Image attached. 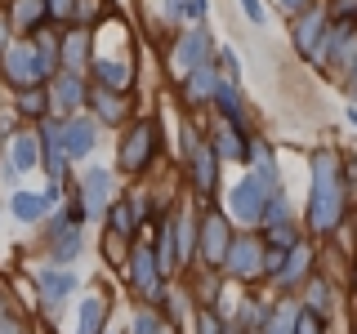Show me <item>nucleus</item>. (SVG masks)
Wrapping results in <instances>:
<instances>
[{
  "label": "nucleus",
  "instance_id": "f257e3e1",
  "mask_svg": "<svg viewBox=\"0 0 357 334\" xmlns=\"http://www.w3.org/2000/svg\"><path fill=\"white\" fill-rule=\"evenodd\" d=\"M312 228H335V218H340V178H335V161L331 156H321L317 161V183H312Z\"/></svg>",
  "mask_w": 357,
  "mask_h": 334
},
{
  "label": "nucleus",
  "instance_id": "f03ea898",
  "mask_svg": "<svg viewBox=\"0 0 357 334\" xmlns=\"http://www.w3.org/2000/svg\"><path fill=\"white\" fill-rule=\"evenodd\" d=\"M264 200H268V196H264V174H259V178H241L237 192H232V214L245 218V223H255V218L268 214Z\"/></svg>",
  "mask_w": 357,
  "mask_h": 334
},
{
  "label": "nucleus",
  "instance_id": "7ed1b4c3",
  "mask_svg": "<svg viewBox=\"0 0 357 334\" xmlns=\"http://www.w3.org/2000/svg\"><path fill=\"white\" fill-rule=\"evenodd\" d=\"M45 67H50V63H45L36 49H9L5 54V72L14 76L18 85H36L40 76H45Z\"/></svg>",
  "mask_w": 357,
  "mask_h": 334
},
{
  "label": "nucleus",
  "instance_id": "20e7f679",
  "mask_svg": "<svg viewBox=\"0 0 357 334\" xmlns=\"http://www.w3.org/2000/svg\"><path fill=\"white\" fill-rule=\"evenodd\" d=\"M201 232H206V259L210 263H223V259H228V223H223L219 214H210Z\"/></svg>",
  "mask_w": 357,
  "mask_h": 334
},
{
  "label": "nucleus",
  "instance_id": "39448f33",
  "mask_svg": "<svg viewBox=\"0 0 357 334\" xmlns=\"http://www.w3.org/2000/svg\"><path fill=\"white\" fill-rule=\"evenodd\" d=\"M89 148H94V125H89V120H72V125L63 129V152L67 156H85Z\"/></svg>",
  "mask_w": 357,
  "mask_h": 334
},
{
  "label": "nucleus",
  "instance_id": "423d86ee",
  "mask_svg": "<svg viewBox=\"0 0 357 334\" xmlns=\"http://www.w3.org/2000/svg\"><path fill=\"white\" fill-rule=\"evenodd\" d=\"M148 148H152V129H148V125H139V129H134L130 138H126V152H121V165H130V170H134V165H139L143 156H148Z\"/></svg>",
  "mask_w": 357,
  "mask_h": 334
},
{
  "label": "nucleus",
  "instance_id": "0eeeda50",
  "mask_svg": "<svg viewBox=\"0 0 357 334\" xmlns=\"http://www.w3.org/2000/svg\"><path fill=\"white\" fill-rule=\"evenodd\" d=\"M50 200H54V192H45V196L22 192V196H14V214H18L22 223H31V218H40L45 209H50Z\"/></svg>",
  "mask_w": 357,
  "mask_h": 334
},
{
  "label": "nucleus",
  "instance_id": "6e6552de",
  "mask_svg": "<svg viewBox=\"0 0 357 334\" xmlns=\"http://www.w3.org/2000/svg\"><path fill=\"white\" fill-rule=\"evenodd\" d=\"M206 49H210L206 31H192V36L178 45V67H188V72H192V67H201V54H206Z\"/></svg>",
  "mask_w": 357,
  "mask_h": 334
},
{
  "label": "nucleus",
  "instance_id": "1a4fd4ad",
  "mask_svg": "<svg viewBox=\"0 0 357 334\" xmlns=\"http://www.w3.org/2000/svg\"><path fill=\"white\" fill-rule=\"evenodd\" d=\"M85 196H89V209H103V205H107V196H112V178H107L103 170L85 174Z\"/></svg>",
  "mask_w": 357,
  "mask_h": 334
},
{
  "label": "nucleus",
  "instance_id": "9d476101",
  "mask_svg": "<svg viewBox=\"0 0 357 334\" xmlns=\"http://www.w3.org/2000/svg\"><path fill=\"white\" fill-rule=\"evenodd\" d=\"M321 31H326V22H321L317 14H312V18H304V27H299V49H304V54H312V58H317V49H321Z\"/></svg>",
  "mask_w": 357,
  "mask_h": 334
},
{
  "label": "nucleus",
  "instance_id": "9b49d317",
  "mask_svg": "<svg viewBox=\"0 0 357 334\" xmlns=\"http://www.w3.org/2000/svg\"><path fill=\"white\" fill-rule=\"evenodd\" d=\"M228 259H232V272H241V276H255V267H259V250H255L250 241H241L237 250L228 254Z\"/></svg>",
  "mask_w": 357,
  "mask_h": 334
},
{
  "label": "nucleus",
  "instance_id": "f8f14e48",
  "mask_svg": "<svg viewBox=\"0 0 357 334\" xmlns=\"http://www.w3.org/2000/svg\"><path fill=\"white\" fill-rule=\"evenodd\" d=\"M40 165V143L36 138H18L14 143V170H36Z\"/></svg>",
  "mask_w": 357,
  "mask_h": 334
},
{
  "label": "nucleus",
  "instance_id": "ddd939ff",
  "mask_svg": "<svg viewBox=\"0 0 357 334\" xmlns=\"http://www.w3.org/2000/svg\"><path fill=\"white\" fill-rule=\"evenodd\" d=\"M215 72H206V67H197L192 72V81H188V98H192V103H201V98H210L215 94Z\"/></svg>",
  "mask_w": 357,
  "mask_h": 334
},
{
  "label": "nucleus",
  "instance_id": "4468645a",
  "mask_svg": "<svg viewBox=\"0 0 357 334\" xmlns=\"http://www.w3.org/2000/svg\"><path fill=\"white\" fill-rule=\"evenodd\" d=\"M134 285H143L148 294H156V272H152V254L148 250L134 254Z\"/></svg>",
  "mask_w": 357,
  "mask_h": 334
},
{
  "label": "nucleus",
  "instance_id": "2eb2a0df",
  "mask_svg": "<svg viewBox=\"0 0 357 334\" xmlns=\"http://www.w3.org/2000/svg\"><path fill=\"white\" fill-rule=\"evenodd\" d=\"M40 18H45V0H18V5H14V22H18V27H36Z\"/></svg>",
  "mask_w": 357,
  "mask_h": 334
},
{
  "label": "nucleus",
  "instance_id": "dca6fc26",
  "mask_svg": "<svg viewBox=\"0 0 357 334\" xmlns=\"http://www.w3.org/2000/svg\"><path fill=\"white\" fill-rule=\"evenodd\" d=\"M81 103H85L81 81H76V76H63L59 81V107H81Z\"/></svg>",
  "mask_w": 357,
  "mask_h": 334
},
{
  "label": "nucleus",
  "instance_id": "f3484780",
  "mask_svg": "<svg viewBox=\"0 0 357 334\" xmlns=\"http://www.w3.org/2000/svg\"><path fill=\"white\" fill-rule=\"evenodd\" d=\"M98 317H103V303H98V299H85V303H81V330H76V334H94Z\"/></svg>",
  "mask_w": 357,
  "mask_h": 334
},
{
  "label": "nucleus",
  "instance_id": "a211bd4d",
  "mask_svg": "<svg viewBox=\"0 0 357 334\" xmlns=\"http://www.w3.org/2000/svg\"><path fill=\"white\" fill-rule=\"evenodd\" d=\"M40 285L50 289V294H67V289L76 285V272H45V276H40Z\"/></svg>",
  "mask_w": 357,
  "mask_h": 334
},
{
  "label": "nucleus",
  "instance_id": "6ab92c4d",
  "mask_svg": "<svg viewBox=\"0 0 357 334\" xmlns=\"http://www.w3.org/2000/svg\"><path fill=\"white\" fill-rule=\"evenodd\" d=\"M295 334H321V321H317V312H312V308H304L295 317Z\"/></svg>",
  "mask_w": 357,
  "mask_h": 334
},
{
  "label": "nucleus",
  "instance_id": "aec40b11",
  "mask_svg": "<svg viewBox=\"0 0 357 334\" xmlns=\"http://www.w3.org/2000/svg\"><path fill=\"white\" fill-rule=\"evenodd\" d=\"M98 76H103L107 85H126V76H130V72H126L121 63H98Z\"/></svg>",
  "mask_w": 357,
  "mask_h": 334
},
{
  "label": "nucleus",
  "instance_id": "412c9836",
  "mask_svg": "<svg viewBox=\"0 0 357 334\" xmlns=\"http://www.w3.org/2000/svg\"><path fill=\"white\" fill-rule=\"evenodd\" d=\"M268 241H273L277 250H286V245H295V232H290V223H273V232H268Z\"/></svg>",
  "mask_w": 357,
  "mask_h": 334
},
{
  "label": "nucleus",
  "instance_id": "4be33fe9",
  "mask_svg": "<svg viewBox=\"0 0 357 334\" xmlns=\"http://www.w3.org/2000/svg\"><path fill=\"white\" fill-rule=\"evenodd\" d=\"M304 267H308V250H295V254H290V267H286V281H299V276H304Z\"/></svg>",
  "mask_w": 357,
  "mask_h": 334
},
{
  "label": "nucleus",
  "instance_id": "5701e85b",
  "mask_svg": "<svg viewBox=\"0 0 357 334\" xmlns=\"http://www.w3.org/2000/svg\"><path fill=\"white\" fill-rule=\"evenodd\" d=\"M197 183H201V187L215 183V174H210V152H201V156H197Z\"/></svg>",
  "mask_w": 357,
  "mask_h": 334
},
{
  "label": "nucleus",
  "instance_id": "b1692460",
  "mask_svg": "<svg viewBox=\"0 0 357 334\" xmlns=\"http://www.w3.org/2000/svg\"><path fill=\"white\" fill-rule=\"evenodd\" d=\"M241 9H245V18H250L255 27H264V22H268V18H264V5H259V0H241Z\"/></svg>",
  "mask_w": 357,
  "mask_h": 334
},
{
  "label": "nucleus",
  "instance_id": "393cba45",
  "mask_svg": "<svg viewBox=\"0 0 357 334\" xmlns=\"http://www.w3.org/2000/svg\"><path fill=\"white\" fill-rule=\"evenodd\" d=\"M72 9H76V0H50V14H54V18H63V22L72 18Z\"/></svg>",
  "mask_w": 357,
  "mask_h": 334
},
{
  "label": "nucleus",
  "instance_id": "a878e982",
  "mask_svg": "<svg viewBox=\"0 0 357 334\" xmlns=\"http://www.w3.org/2000/svg\"><path fill=\"white\" fill-rule=\"evenodd\" d=\"M63 237H67V232H63ZM76 250H81V241H76V232H72V237H67V241L59 245V259H72Z\"/></svg>",
  "mask_w": 357,
  "mask_h": 334
},
{
  "label": "nucleus",
  "instance_id": "bb28decb",
  "mask_svg": "<svg viewBox=\"0 0 357 334\" xmlns=\"http://www.w3.org/2000/svg\"><path fill=\"white\" fill-rule=\"evenodd\" d=\"M98 111H103V116H121V103L107 98V94H98Z\"/></svg>",
  "mask_w": 357,
  "mask_h": 334
},
{
  "label": "nucleus",
  "instance_id": "cd10ccee",
  "mask_svg": "<svg viewBox=\"0 0 357 334\" xmlns=\"http://www.w3.org/2000/svg\"><path fill=\"white\" fill-rule=\"evenodd\" d=\"M134 334H156V321L152 317H139V321H134Z\"/></svg>",
  "mask_w": 357,
  "mask_h": 334
},
{
  "label": "nucleus",
  "instance_id": "c85d7f7f",
  "mask_svg": "<svg viewBox=\"0 0 357 334\" xmlns=\"http://www.w3.org/2000/svg\"><path fill=\"white\" fill-rule=\"evenodd\" d=\"M40 107H45L40 94H27V98H22V111H40Z\"/></svg>",
  "mask_w": 357,
  "mask_h": 334
},
{
  "label": "nucleus",
  "instance_id": "c756f323",
  "mask_svg": "<svg viewBox=\"0 0 357 334\" xmlns=\"http://www.w3.org/2000/svg\"><path fill=\"white\" fill-rule=\"evenodd\" d=\"M201 334H219V321L215 317H201Z\"/></svg>",
  "mask_w": 357,
  "mask_h": 334
},
{
  "label": "nucleus",
  "instance_id": "7c9ffc66",
  "mask_svg": "<svg viewBox=\"0 0 357 334\" xmlns=\"http://www.w3.org/2000/svg\"><path fill=\"white\" fill-rule=\"evenodd\" d=\"M201 9H206V0H188V18H201Z\"/></svg>",
  "mask_w": 357,
  "mask_h": 334
},
{
  "label": "nucleus",
  "instance_id": "2f4dec72",
  "mask_svg": "<svg viewBox=\"0 0 357 334\" xmlns=\"http://www.w3.org/2000/svg\"><path fill=\"white\" fill-rule=\"evenodd\" d=\"M268 334H290V330H286V317H277L273 326H268Z\"/></svg>",
  "mask_w": 357,
  "mask_h": 334
},
{
  "label": "nucleus",
  "instance_id": "473e14b6",
  "mask_svg": "<svg viewBox=\"0 0 357 334\" xmlns=\"http://www.w3.org/2000/svg\"><path fill=\"white\" fill-rule=\"evenodd\" d=\"M299 5H308V0H282V9H299Z\"/></svg>",
  "mask_w": 357,
  "mask_h": 334
},
{
  "label": "nucleus",
  "instance_id": "72a5a7b5",
  "mask_svg": "<svg viewBox=\"0 0 357 334\" xmlns=\"http://www.w3.org/2000/svg\"><path fill=\"white\" fill-rule=\"evenodd\" d=\"M349 120H353V125H357V107H353V111H349Z\"/></svg>",
  "mask_w": 357,
  "mask_h": 334
}]
</instances>
